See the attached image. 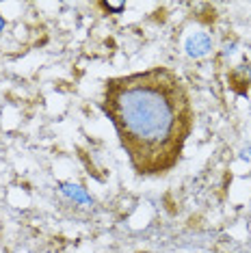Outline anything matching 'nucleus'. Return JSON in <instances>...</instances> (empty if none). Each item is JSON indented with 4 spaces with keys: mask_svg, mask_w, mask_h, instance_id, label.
I'll list each match as a JSON object with an SVG mask.
<instances>
[{
    "mask_svg": "<svg viewBox=\"0 0 251 253\" xmlns=\"http://www.w3.org/2000/svg\"><path fill=\"white\" fill-rule=\"evenodd\" d=\"M100 104L136 175L158 177L180 163L195 111L184 80L171 67L108 78Z\"/></svg>",
    "mask_w": 251,
    "mask_h": 253,
    "instance_id": "f257e3e1",
    "label": "nucleus"
},
{
    "mask_svg": "<svg viewBox=\"0 0 251 253\" xmlns=\"http://www.w3.org/2000/svg\"><path fill=\"white\" fill-rule=\"evenodd\" d=\"M184 50L193 59H202V56H206L210 50H212V39H210L206 33H195V35H191L186 39Z\"/></svg>",
    "mask_w": 251,
    "mask_h": 253,
    "instance_id": "f03ea898",
    "label": "nucleus"
},
{
    "mask_svg": "<svg viewBox=\"0 0 251 253\" xmlns=\"http://www.w3.org/2000/svg\"><path fill=\"white\" fill-rule=\"evenodd\" d=\"M61 191L67 193V195H72V197H76L78 201H89L87 195L81 193V191H78V186H72V184H61Z\"/></svg>",
    "mask_w": 251,
    "mask_h": 253,
    "instance_id": "7ed1b4c3",
    "label": "nucleus"
},
{
    "mask_svg": "<svg viewBox=\"0 0 251 253\" xmlns=\"http://www.w3.org/2000/svg\"><path fill=\"white\" fill-rule=\"evenodd\" d=\"M102 7L108 9V11H113V13H122V11H124L122 2H119V4H115V2H102Z\"/></svg>",
    "mask_w": 251,
    "mask_h": 253,
    "instance_id": "20e7f679",
    "label": "nucleus"
},
{
    "mask_svg": "<svg viewBox=\"0 0 251 253\" xmlns=\"http://www.w3.org/2000/svg\"><path fill=\"white\" fill-rule=\"evenodd\" d=\"M4 26H7V22H4V18H2V15H0V33L4 31Z\"/></svg>",
    "mask_w": 251,
    "mask_h": 253,
    "instance_id": "39448f33",
    "label": "nucleus"
}]
</instances>
